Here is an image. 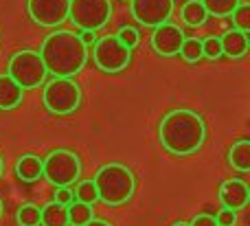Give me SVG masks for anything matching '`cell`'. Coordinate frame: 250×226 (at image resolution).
Instances as JSON below:
<instances>
[{
    "label": "cell",
    "mask_w": 250,
    "mask_h": 226,
    "mask_svg": "<svg viewBox=\"0 0 250 226\" xmlns=\"http://www.w3.org/2000/svg\"><path fill=\"white\" fill-rule=\"evenodd\" d=\"M204 139H207L204 119L193 110L178 108L160 119L158 141L169 154L191 156L204 145Z\"/></svg>",
    "instance_id": "1"
},
{
    "label": "cell",
    "mask_w": 250,
    "mask_h": 226,
    "mask_svg": "<svg viewBox=\"0 0 250 226\" xmlns=\"http://www.w3.org/2000/svg\"><path fill=\"white\" fill-rule=\"evenodd\" d=\"M40 57L46 66V73L55 75V77L73 79L86 66L88 46H83L77 33L62 29L46 35V40L42 42Z\"/></svg>",
    "instance_id": "2"
},
{
    "label": "cell",
    "mask_w": 250,
    "mask_h": 226,
    "mask_svg": "<svg viewBox=\"0 0 250 226\" xmlns=\"http://www.w3.org/2000/svg\"><path fill=\"white\" fill-rule=\"evenodd\" d=\"M97 189V200H101L108 206H121L136 191V178L132 169L121 163H108L99 167L92 178Z\"/></svg>",
    "instance_id": "3"
},
{
    "label": "cell",
    "mask_w": 250,
    "mask_h": 226,
    "mask_svg": "<svg viewBox=\"0 0 250 226\" xmlns=\"http://www.w3.org/2000/svg\"><path fill=\"white\" fill-rule=\"evenodd\" d=\"M7 75L22 88V90H35L46 82V66H44L40 53L35 51H18L11 55L7 66Z\"/></svg>",
    "instance_id": "4"
},
{
    "label": "cell",
    "mask_w": 250,
    "mask_h": 226,
    "mask_svg": "<svg viewBox=\"0 0 250 226\" xmlns=\"http://www.w3.org/2000/svg\"><path fill=\"white\" fill-rule=\"evenodd\" d=\"M42 176L53 187H70L82 176V161L70 149H53L42 158Z\"/></svg>",
    "instance_id": "5"
},
{
    "label": "cell",
    "mask_w": 250,
    "mask_h": 226,
    "mask_svg": "<svg viewBox=\"0 0 250 226\" xmlns=\"http://www.w3.org/2000/svg\"><path fill=\"white\" fill-rule=\"evenodd\" d=\"M42 101L51 114L66 117V114H73L82 103V88L73 79L55 77L53 82H48L44 86Z\"/></svg>",
    "instance_id": "6"
},
{
    "label": "cell",
    "mask_w": 250,
    "mask_h": 226,
    "mask_svg": "<svg viewBox=\"0 0 250 226\" xmlns=\"http://www.w3.org/2000/svg\"><path fill=\"white\" fill-rule=\"evenodd\" d=\"M112 18L110 0H70L68 20L82 31H99Z\"/></svg>",
    "instance_id": "7"
},
{
    "label": "cell",
    "mask_w": 250,
    "mask_h": 226,
    "mask_svg": "<svg viewBox=\"0 0 250 226\" xmlns=\"http://www.w3.org/2000/svg\"><path fill=\"white\" fill-rule=\"evenodd\" d=\"M92 57H95L97 68L104 73H121L132 60V51L119 42L117 35H105L95 42Z\"/></svg>",
    "instance_id": "8"
},
{
    "label": "cell",
    "mask_w": 250,
    "mask_h": 226,
    "mask_svg": "<svg viewBox=\"0 0 250 226\" xmlns=\"http://www.w3.org/2000/svg\"><path fill=\"white\" fill-rule=\"evenodd\" d=\"M68 7L70 0H29L26 11L31 20L40 26H60L62 22L68 20Z\"/></svg>",
    "instance_id": "9"
},
{
    "label": "cell",
    "mask_w": 250,
    "mask_h": 226,
    "mask_svg": "<svg viewBox=\"0 0 250 226\" xmlns=\"http://www.w3.org/2000/svg\"><path fill=\"white\" fill-rule=\"evenodd\" d=\"M129 9L138 24L156 29L171 18L173 0H129Z\"/></svg>",
    "instance_id": "10"
},
{
    "label": "cell",
    "mask_w": 250,
    "mask_h": 226,
    "mask_svg": "<svg viewBox=\"0 0 250 226\" xmlns=\"http://www.w3.org/2000/svg\"><path fill=\"white\" fill-rule=\"evenodd\" d=\"M182 40H185V31L176 24L165 22V24L156 26L154 33H151V48H154L158 55L173 57L180 53Z\"/></svg>",
    "instance_id": "11"
},
{
    "label": "cell",
    "mask_w": 250,
    "mask_h": 226,
    "mask_svg": "<svg viewBox=\"0 0 250 226\" xmlns=\"http://www.w3.org/2000/svg\"><path fill=\"white\" fill-rule=\"evenodd\" d=\"M250 200V189L244 180L233 178V180H226L222 183L220 187V202L224 205V209L230 211H242L244 206L248 205Z\"/></svg>",
    "instance_id": "12"
},
{
    "label": "cell",
    "mask_w": 250,
    "mask_h": 226,
    "mask_svg": "<svg viewBox=\"0 0 250 226\" xmlns=\"http://www.w3.org/2000/svg\"><path fill=\"white\" fill-rule=\"evenodd\" d=\"M220 44H222V55L230 57V60H239L248 53V33L244 31H229L220 38Z\"/></svg>",
    "instance_id": "13"
},
{
    "label": "cell",
    "mask_w": 250,
    "mask_h": 226,
    "mask_svg": "<svg viewBox=\"0 0 250 226\" xmlns=\"http://www.w3.org/2000/svg\"><path fill=\"white\" fill-rule=\"evenodd\" d=\"M16 176L22 183H35L42 178V158L35 154H22L16 163Z\"/></svg>",
    "instance_id": "14"
},
{
    "label": "cell",
    "mask_w": 250,
    "mask_h": 226,
    "mask_svg": "<svg viewBox=\"0 0 250 226\" xmlns=\"http://www.w3.org/2000/svg\"><path fill=\"white\" fill-rule=\"evenodd\" d=\"M22 90L9 75H0V110H13L22 103Z\"/></svg>",
    "instance_id": "15"
},
{
    "label": "cell",
    "mask_w": 250,
    "mask_h": 226,
    "mask_svg": "<svg viewBox=\"0 0 250 226\" xmlns=\"http://www.w3.org/2000/svg\"><path fill=\"white\" fill-rule=\"evenodd\" d=\"M40 224L42 226H68V206L60 202H48L40 209Z\"/></svg>",
    "instance_id": "16"
},
{
    "label": "cell",
    "mask_w": 250,
    "mask_h": 226,
    "mask_svg": "<svg viewBox=\"0 0 250 226\" xmlns=\"http://www.w3.org/2000/svg\"><path fill=\"white\" fill-rule=\"evenodd\" d=\"M229 165L233 169L246 174L250 171V141H237L233 147L229 149Z\"/></svg>",
    "instance_id": "17"
},
{
    "label": "cell",
    "mask_w": 250,
    "mask_h": 226,
    "mask_svg": "<svg viewBox=\"0 0 250 226\" xmlns=\"http://www.w3.org/2000/svg\"><path fill=\"white\" fill-rule=\"evenodd\" d=\"M207 18H208V13H207V9H204L202 0H189V2L182 7V20H185L189 26L204 24Z\"/></svg>",
    "instance_id": "18"
},
{
    "label": "cell",
    "mask_w": 250,
    "mask_h": 226,
    "mask_svg": "<svg viewBox=\"0 0 250 226\" xmlns=\"http://www.w3.org/2000/svg\"><path fill=\"white\" fill-rule=\"evenodd\" d=\"M239 2H242V0H202L207 13L208 16H215V18H229L230 13L237 9Z\"/></svg>",
    "instance_id": "19"
},
{
    "label": "cell",
    "mask_w": 250,
    "mask_h": 226,
    "mask_svg": "<svg viewBox=\"0 0 250 226\" xmlns=\"http://www.w3.org/2000/svg\"><path fill=\"white\" fill-rule=\"evenodd\" d=\"M92 220V205H83V202H70L68 205V224L70 226H83Z\"/></svg>",
    "instance_id": "20"
},
{
    "label": "cell",
    "mask_w": 250,
    "mask_h": 226,
    "mask_svg": "<svg viewBox=\"0 0 250 226\" xmlns=\"http://www.w3.org/2000/svg\"><path fill=\"white\" fill-rule=\"evenodd\" d=\"M180 55L185 57L189 64L193 62L202 60V40L198 38H185L182 40V46H180Z\"/></svg>",
    "instance_id": "21"
},
{
    "label": "cell",
    "mask_w": 250,
    "mask_h": 226,
    "mask_svg": "<svg viewBox=\"0 0 250 226\" xmlns=\"http://www.w3.org/2000/svg\"><path fill=\"white\" fill-rule=\"evenodd\" d=\"M20 226H40V206L38 205H22L16 213Z\"/></svg>",
    "instance_id": "22"
},
{
    "label": "cell",
    "mask_w": 250,
    "mask_h": 226,
    "mask_svg": "<svg viewBox=\"0 0 250 226\" xmlns=\"http://www.w3.org/2000/svg\"><path fill=\"white\" fill-rule=\"evenodd\" d=\"M73 193H75V200L83 202V205H95L97 202V189H95L92 180H82V183H77Z\"/></svg>",
    "instance_id": "23"
},
{
    "label": "cell",
    "mask_w": 250,
    "mask_h": 226,
    "mask_svg": "<svg viewBox=\"0 0 250 226\" xmlns=\"http://www.w3.org/2000/svg\"><path fill=\"white\" fill-rule=\"evenodd\" d=\"M230 18H233V24L237 31H244V33L250 31V4L248 2H239L237 9L230 13Z\"/></svg>",
    "instance_id": "24"
},
{
    "label": "cell",
    "mask_w": 250,
    "mask_h": 226,
    "mask_svg": "<svg viewBox=\"0 0 250 226\" xmlns=\"http://www.w3.org/2000/svg\"><path fill=\"white\" fill-rule=\"evenodd\" d=\"M117 40L132 51V48H136L138 42H141V33H138L136 26H121V29L117 31Z\"/></svg>",
    "instance_id": "25"
},
{
    "label": "cell",
    "mask_w": 250,
    "mask_h": 226,
    "mask_svg": "<svg viewBox=\"0 0 250 226\" xmlns=\"http://www.w3.org/2000/svg\"><path fill=\"white\" fill-rule=\"evenodd\" d=\"M202 57H207V60L215 62L222 57V44H220V38H215V35H211V38L202 40Z\"/></svg>",
    "instance_id": "26"
},
{
    "label": "cell",
    "mask_w": 250,
    "mask_h": 226,
    "mask_svg": "<svg viewBox=\"0 0 250 226\" xmlns=\"http://www.w3.org/2000/svg\"><path fill=\"white\" fill-rule=\"evenodd\" d=\"M215 222H217V226H233L235 222H237V211L222 209L220 213L215 215Z\"/></svg>",
    "instance_id": "27"
},
{
    "label": "cell",
    "mask_w": 250,
    "mask_h": 226,
    "mask_svg": "<svg viewBox=\"0 0 250 226\" xmlns=\"http://www.w3.org/2000/svg\"><path fill=\"white\" fill-rule=\"evenodd\" d=\"M55 202H60V205H64V206H68L70 202H75L73 189H70V187H57V191H55Z\"/></svg>",
    "instance_id": "28"
},
{
    "label": "cell",
    "mask_w": 250,
    "mask_h": 226,
    "mask_svg": "<svg viewBox=\"0 0 250 226\" xmlns=\"http://www.w3.org/2000/svg\"><path fill=\"white\" fill-rule=\"evenodd\" d=\"M189 226H217V222H215V218H213V215L200 213V215H195V218L191 220Z\"/></svg>",
    "instance_id": "29"
},
{
    "label": "cell",
    "mask_w": 250,
    "mask_h": 226,
    "mask_svg": "<svg viewBox=\"0 0 250 226\" xmlns=\"http://www.w3.org/2000/svg\"><path fill=\"white\" fill-rule=\"evenodd\" d=\"M79 40L83 42V46H95L99 35H97V31H82V33H79Z\"/></svg>",
    "instance_id": "30"
},
{
    "label": "cell",
    "mask_w": 250,
    "mask_h": 226,
    "mask_svg": "<svg viewBox=\"0 0 250 226\" xmlns=\"http://www.w3.org/2000/svg\"><path fill=\"white\" fill-rule=\"evenodd\" d=\"M83 226H112V224H110V222H105V220H95V218H92L90 222H86Z\"/></svg>",
    "instance_id": "31"
},
{
    "label": "cell",
    "mask_w": 250,
    "mask_h": 226,
    "mask_svg": "<svg viewBox=\"0 0 250 226\" xmlns=\"http://www.w3.org/2000/svg\"><path fill=\"white\" fill-rule=\"evenodd\" d=\"M2 174H4V158L0 156V178H2Z\"/></svg>",
    "instance_id": "32"
},
{
    "label": "cell",
    "mask_w": 250,
    "mask_h": 226,
    "mask_svg": "<svg viewBox=\"0 0 250 226\" xmlns=\"http://www.w3.org/2000/svg\"><path fill=\"white\" fill-rule=\"evenodd\" d=\"M173 226H189V224H187V222H176Z\"/></svg>",
    "instance_id": "33"
},
{
    "label": "cell",
    "mask_w": 250,
    "mask_h": 226,
    "mask_svg": "<svg viewBox=\"0 0 250 226\" xmlns=\"http://www.w3.org/2000/svg\"><path fill=\"white\" fill-rule=\"evenodd\" d=\"M0 215H2V200H0Z\"/></svg>",
    "instance_id": "34"
},
{
    "label": "cell",
    "mask_w": 250,
    "mask_h": 226,
    "mask_svg": "<svg viewBox=\"0 0 250 226\" xmlns=\"http://www.w3.org/2000/svg\"><path fill=\"white\" fill-rule=\"evenodd\" d=\"M68 226H70V224H68Z\"/></svg>",
    "instance_id": "35"
}]
</instances>
